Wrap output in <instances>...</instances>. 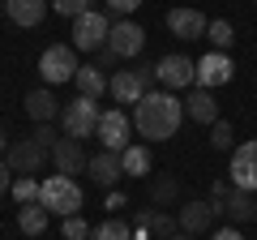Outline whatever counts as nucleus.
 <instances>
[{
    "label": "nucleus",
    "mask_w": 257,
    "mask_h": 240,
    "mask_svg": "<svg viewBox=\"0 0 257 240\" xmlns=\"http://www.w3.org/2000/svg\"><path fill=\"white\" fill-rule=\"evenodd\" d=\"M180 120H184V103L176 99L172 90H146L138 99V107H133V129H138V138H146V142L176 138Z\"/></svg>",
    "instance_id": "obj_1"
},
{
    "label": "nucleus",
    "mask_w": 257,
    "mask_h": 240,
    "mask_svg": "<svg viewBox=\"0 0 257 240\" xmlns=\"http://www.w3.org/2000/svg\"><path fill=\"white\" fill-rule=\"evenodd\" d=\"M39 206H43L47 214H60V219H69V214L82 210V185H77L73 176H47V180H39Z\"/></svg>",
    "instance_id": "obj_2"
},
{
    "label": "nucleus",
    "mask_w": 257,
    "mask_h": 240,
    "mask_svg": "<svg viewBox=\"0 0 257 240\" xmlns=\"http://www.w3.org/2000/svg\"><path fill=\"white\" fill-rule=\"evenodd\" d=\"M77 47L73 43H52L43 56H39V77H43V86H60V82H73L77 73Z\"/></svg>",
    "instance_id": "obj_3"
},
{
    "label": "nucleus",
    "mask_w": 257,
    "mask_h": 240,
    "mask_svg": "<svg viewBox=\"0 0 257 240\" xmlns=\"http://www.w3.org/2000/svg\"><path fill=\"white\" fill-rule=\"evenodd\" d=\"M99 116L103 111L94 107V99H82L77 94L73 103H64L60 107V129H64V138H94V129H99Z\"/></svg>",
    "instance_id": "obj_4"
},
{
    "label": "nucleus",
    "mask_w": 257,
    "mask_h": 240,
    "mask_svg": "<svg viewBox=\"0 0 257 240\" xmlns=\"http://www.w3.org/2000/svg\"><path fill=\"white\" fill-rule=\"evenodd\" d=\"M155 77L163 82V90H189V86H197V60H189L184 52H172L155 65Z\"/></svg>",
    "instance_id": "obj_5"
},
{
    "label": "nucleus",
    "mask_w": 257,
    "mask_h": 240,
    "mask_svg": "<svg viewBox=\"0 0 257 240\" xmlns=\"http://www.w3.org/2000/svg\"><path fill=\"white\" fill-rule=\"evenodd\" d=\"M107 30H111L107 13H99V9H86L82 18L73 22V47H77V52H99V47L107 43Z\"/></svg>",
    "instance_id": "obj_6"
},
{
    "label": "nucleus",
    "mask_w": 257,
    "mask_h": 240,
    "mask_svg": "<svg viewBox=\"0 0 257 240\" xmlns=\"http://www.w3.org/2000/svg\"><path fill=\"white\" fill-rule=\"evenodd\" d=\"M47 159H52V155H47L39 142H30V138L9 142V150H5V163H9V172H13V176H35V172H43Z\"/></svg>",
    "instance_id": "obj_7"
},
{
    "label": "nucleus",
    "mask_w": 257,
    "mask_h": 240,
    "mask_svg": "<svg viewBox=\"0 0 257 240\" xmlns=\"http://www.w3.org/2000/svg\"><path fill=\"white\" fill-rule=\"evenodd\" d=\"M231 189L257 193V138L240 142V146L231 150Z\"/></svg>",
    "instance_id": "obj_8"
},
{
    "label": "nucleus",
    "mask_w": 257,
    "mask_h": 240,
    "mask_svg": "<svg viewBox=\"0 0 257 240\" xmlns=\"http://www.w3.org/2000/svg\"><path fill=\"white\" fill-rule=\"evenodd\" d=\"M107 47L120 56V60H133V56H142V47H146V30H142L133 18H120L116 26L107 30Z\"/></svg>",
    "instance_id": "obj_9"
},
{
    "label": "nucleus",
    "mask_w": 257,
    "mask_h": 240,
    "mask_svg": "<svg viewBox=\"0 0 257 240\" xmlns=\"http://www.w3.org/2000/svg\"><path fill=\"white\" fill-rule=\"evenodd\" d=\"M94 138L103 142V150H128L133 142H128V116L120 107H111V111H103L99 116V129H94Z\"/></svg>",
    "instance_id": "obj_10"
},
{
    "label": "nucleus",
    "mask_w": 257,
    "mask_h": 240,
    "mask_svg": "<svg viewBox=\"0 0 257 240\" xmlns=\"http://www.w3.org/2000/svg\"><path fill=\"white\" fill-rule=\"evenodd\" d=\"M52 163H56V172H60V176H77V172L90 167V155H86V146L77 138H60L52 146Z\"/></svg>",
    "instance_id": "obj_11"
},
{
    "label": "nucleus",
    "mask_w": 257,
    "mask_h": 240,
    "mask_svg": "<svg viewBox=\"0 0 257 240\" xmlns=\"http://www.w3.org/2000/svg\"><path fill=\"white\" fill-rule=\"evenodd\" d=\"M214 219H219V210L210 206V197H206V202H184L180 214H176L180 231H189V236H202V231H210Z\"/></svg>",
    "instance_id": "obj_12"
},
{
    "label": "nucleus",
    "mask_w": 257,
    "mask_h": 240,
    "mask_svg": "<svg viewBox=\"0 0 257 240\" xmlns=\"http://www.w3.org/2000/svg\"><path fill=\"white\" fill-rule=\"evenodd\" d=\"M231 82V56L227 52H210L197 60V86L202 90H214V86H227Z\"/></svg>",
    "instance_id": "obj_13"
},
{
    "label": "nucleus",
    "mask_w": 257,
    "mask_h": 240,
    "mask_svg": "<svg viewBox=\"0 0 257 240\" xmlns=\"http://www.w3.org/2000/svg\"><path fill=\"white\" fill-rule=\"evenodd\" d=\"M206 26H210V18L202 9H172L167 13V30L176 39H206Z\"/></svg>",
    "instance_id": "obj_14"
},
{
    "label": "nucleus",
    "mask_w": 257,
    "mask_h": 240,
    "mask_svg": "<svg viewBox=\"0 0 257 240\" xmlns=\"http://www.w3.org/2000/svg\"><path fill=\"white\" fill-rule=\"evenodd\" d=\"M86 172H90V180H94L99 189H107V193H111V189L120 185L124 167H120V155H116V150H99V155L90 159V167H86Z\"/></svg>",
    "instance_id": "obj_15"
},
{
    "label": "nucleus",
    "mask_w": 257,
    "mask_h": 240,
    "mask_svg": "<svg viewBox=\"0 0 257 240\" xmlns=\"http://www.w3.org/2000/svg\"><path fill=\"white\" fill-rule=\"evenodd\" d=\"M180 103H184V116H189L193 125H214V120H219V99H214L210 90H202V86H193L189 99H180Z\"/></svg>",
    "instance_id": "obj_16"
},
{
    "label": "nucleus",
    "mask_w": 257,
    "mask_h": 240,
    "mask_svg": "<svg viewBox=\"0 0 257 240\" xmlns=\"http://www.w3.org/2000/svg\"><path fill=\"white\" fill-rule=\"evenodd\" d=\"M107 94H111L116 103H133V107H138V99L146 94V86L138 82V73H133V69H116V73L107 77Z\"/></svg>",
    "instance_id": "obj_17"
},
{
    "label": "nucleus",
    "mask_w": 257,
    "mask_h": 240,
    "mask_svg": "<svg viewBox=\"0 0 257 240\" xmlns=\"http://www.w3.org/2000/svg\"><path fill=\"white\" fill-rule=\"evenodd\" d=\"M26 116L35 120V125H52V120L60 116V103H56L52 86H39V90L26 94Z\"/></svg>",
    "instance_id": "obj_18"
},
{
    "label": "nucleus",
    "mask_w": 257,
    "mask_h": 240,
    "mask_svg": "<svg viewBox=\"0 0 257 240\" xmlns=\"http://www.w3.org/2000/svg\"><path fill=\"white\" fill-rule=\"evenodd\" d=\"M138 227H142V231H150V236H159V240H172L176 231H180V223H176L167 210H155V206H146V210H138Z\"/></svg>",
    "instance_id": "obj_19"
},
{
    "label": "nucleus",
    "mask_w": 257,
    "mask_h": 240,
    "mask_svg": "<svg viewBox=\"0 0 257 240\" xmlns=\"http://www.w3.org/2000/svg\"><path fill=\"white\" fill-rule=\"evenodd\" d=\"M5 13L13 26H39L47 13V0H5Z\"/></svg>",
    "instance_id": "obj_20"
},
{
    "label": "nucleus",
    "mask_w": 257,
    "mask_h": 240,
    "mask_svg": "<svg viewBox=\"0 0 257 240\" xmlns=\"http://www.w3.org/2000/svg\"><path fill=\"white\" fill-rule=\"evenodd\" d=\"M73 86H77L82 99H94V103L107 94V77H103V69H94V65H82V69H77V73H73Z\"/></svg>",
    "instance_id": "obj_21"
},
{
    "label": "nucleus",
    "mask_w": 257,
    "mask_h": 240,
    "mask_svg": "<svg viewBox=\"0 0 257 240\" xmlns=\"http://www.w3.org/2000/svg\"><path fill=\"white\" fill-rule=\"evenodd\" d=\"M223 214H227L231 223H253L257 219V197L244 193V189H231L227 202H223Z\"/></svg>",
    "instance_id": "obj_22"
},
{
    "label": "nucleus",
    "mask_w": 257,
    "mask_h": 240,
    "mask_svg": "<svg viewBox=\"0 0 257 240\" xmlns=\"http://www.w3.org/2000/svg\"><path fill=\"white\" fill-rule=\"evenodd\" d=\"M47 223H52V214H47L39 202H30V206H22V210H18V227H22V236H43Z\"/></svg>",
    "instance_id": "obj_23"
},
{
    "label": "nucleus",
    "mask_w": 257,
    "mask_h": 240,
    "mask_svg": "<svg viewBox=\"0 0 257 240\" xmlns=\"http://www.w3.org/2000/svg\"><path fill=\"white\" fill-rule=\"evenodd\" d=\"M120 167H124V176H150V146H133L120 150Z\"/></svg>",
    "instance_id": "obj_24"
},
{
    "label": "nucleus",
    "mask_w": 257,
    "mask_h": 240,
    "mask_svg": "<svg viewBox=\"0 0 257 240\" xmlns=\"http://www.w3.org/2000/svg\"><path fill=\"white\" fill-rule=\"evenodd\" d=\"M206 39H210L214 52H227L231 39H236V30H231V22H210V26H206Z\"/></svg>",
    "instance_id": "obj_25"
},
{
    "label": "nucleus",
    "mask_w": 257,
    "mask_h": 240,
    "mask_svg": "<svg viewBox=\"0 0 257 240\" xmlns=\"http://www.w3.org/2000/svg\"><path fill=\"white\" fill-rule=\"evenodd\" d=\"M90 236H94V240H133V231H128L124 219H107V223H99Z\"/></svg>",
    "instance_id": "obj_26"
},
{
    "label": "nucleus",
    "mask_w": 257,
    "mask_h": 240,
    "mask_svg": "<svg viewBox=\"0 0 257 240\" xmlns=\"http://www.w3.org/2000/svg\"><path fill=\"white\" fill-rule=\"evenodd\" d=\"M13 197H18L22 206H30V202H39V180L35 176H18V180H13V189H9Z\"/></svg>",
    "instance_id": "obj_27"
},
{
    "label": "nucleus",
    "mask_w": 257,
    "mask_h": 240,
    "mask_svg": "<svg viewBox=\"0 0 257 240\" xmlns=\"http://www.w3.org/2000/svg\"><path fill=\"white\" fill-rule=\"evenodd\" d=\"M176 197H180V185H176L172 176H163V180H155V185H150V202L167 206V202H176Z\"/></svg>",
    "instance_id": "obj_28"
},
{
    "label": "nucleus",
    "mask_w": 257,
    "mask_h": 240,
    "mask_svg": "<svg viewBox=\"0 0 257 240\" xmlns=\"http://www.w3.org/2000/svg\"><path fill=\"white\" fill-rule=\"evenodd\" d=\"M60 236L64 240H86V236H90V223H86L82 214H69V219L60 223Z\"/></svg>",
    "instance_id": "obj_29"
},
{
    "label": "nucleus",
    "mask_w": 257,
    "mask_h": 240,
    "mask_svg": "<svg viewBox=\"0 0 257 240\" xmlns=\"http://www.w3.org/2000/svg\"><path fill=\"white\" fill-rule=\"evenodd\" d=\"M231 138H236V133H231V125L219 116V120L210 125V146H214V150H231Z\"/></svg>",
    "instance_id": "obj_30"
},
{
    "label": "nucleus",
    "mask_w": 257,
    "mask_h": 240,
    "mask_svg": "<svg viewBox=\"0 0 257 240\" xmlns=\"http://www.w3.org/2000/svg\"><path fill=\"white\" fill-rule=\"evenodd\" d=\"M52 9L60 13V18H73V22H77L86 9H90V0H52Z\"/></svg>",
    "instance_id": "obj_31"
},
{
    "label": "nucleus",
    "mask_w": 257,
    "mask_h": 240,
    "mask_svg": "<svg viewBox=\"0 0 257 240\" xmlns=\"http://www.w3.org/2000/svg\"><path fill=\"white\" fill-rule=\"evenodd\" d=\"M30 142H39V146H43L47 155H52V146L60 142V133H56L52 125H35V133H30Z\"/></svg>",
    "instance_id": "obj_32"
},
{
    "label": "nucleus",
    "mask_w": 257,
    "mask_h": 240,
    "mask_svg": "<svg viewBox=\"0 0 257 240\" xmlns=\"http://www.w3.org/2000/svg\"><path fill=\"white\" fill-rule=\"evenodd\" d=\"M227 193H231L227 180H214V189H210V206H214L219 214H223V202H227Z\"/></svg>",
    "instance_id": "obj_33"
},
{
    "label": "nucleus",
    "mask_w": 257,
    "mask_h": 240,
    "mask_svg": "<svg viewBox=\"0 0 257 240\" xmlns=\"http://www.w3.org/2000/svg\"><path fill=\"white\" fill-rule=\"evenodd\" d=\"M133 73H138V82L146 86V90H155V82H159V77H155V65H138Z\"/></svg>",
    "instance_id": "obj_34"
},
{
    "label": "nucleus",
    "mask_w": 257,
    "mask_h": 240,
    "mask_svg": "<svg viewBox=\"0 0 257 240\" xmlns=\"http://www.w3.org/2000/svg\"><path fill=\"white\" fill-rule=\"evenodd\" d=\"M138 5H142V0H107V9H111V13H120V18H128Z\"/></svg>",
    "instance_id": "obj_35"
},
{
    "label": "nucleus",
    "mask_w": 257,
    "mask_h": 240,
    "mask_svg": "<svg viewBox=\"0 0 257 240\" xmlns=\"http://www.w3.org/2000/svg\"><path fill=\"white\" fill-rule=\"evenodd\" d=\"M116 60H120V56L111 52L107 43H103V47H99V60H94V69H111V65H116Z\"/></svg>",
    "instance_id": "obj_36"
},
{
    "label": "nucleus",
    "mask_w": 257,
    "mask_h": 240,
    "mask_svg": "<svg viewBox=\"0 0 257 240\" xmlns=\"http://www.w3.org/2000/svg\"><path fill=\"white\" fill-rule=\"evenodd\" d=\"M9 189H13V172H9V163L0 159V197L9 193Z\"/></svg>",
    "instance_id": "obj_37"
},
{
    "label": "nucleus",
    "mask_w": 257,
    "mask_h": 240,
    "mask_svg": "<svg viewBox=\"0 0 257 240\" xmlns=\"http://www.w3.org/2000/svg\"><path fill=\"white\" fill-rule=\"evenodd\" d=\"M210 240H244V236H240V227H219Z\"/></svg>",
    "instance_id": "obj_38"
},
{
    "label": "nucleus",
    "mask_w": 257,
    "mask_h": 240,
    "mask_svg": "<svg viewBox=\"0 0 257 240\" xmlns=\"http://www.w3.org/2000/svg\"><path fill=\"white\" fill-rule=\"evenodd\" d=\"M120 206H124V197H120L116 189H111V193H107V210H120Z\"/></svg>",
    "instance_id": "obj_39"
},
{
    "label": "nucleus",
    "mask_w": 257,
    "mask_h": 240,
    "mask_svg": "<svg viewBox=\"0 0 257 240\" xmlns=\"http://www.w3.org/2000/svg\"><path fill=\"white\" fill-rule=\"evenodd\" d=\"M5 150H9V133H5V125H0V159H5Z\"/></svg>",
    "instance_id": "obj_40"
},
{
    "label": "nucleus",
    "mask_w": 257,
    "mask_h": 240,
    "mask_svg": "<svg viewBox=\"0 0 257 240\" xmlns=\"http://www.w3.org/2000/svg\"><path fill=\"white\" fill-rule=\"evenodd\" d=\"M172 240H197V236H189V231H176V236Z\"/></svg>",
    "instance_id": "obj_41"
},
{
    "label": "nucleus",
    "mask_w": 257,
    "mask_h": 240,
    "mask_svg": "<svg viewBox=\"0 0 257 240\" xmlns=\"http://www.w3.org/2000/svg\"><path fill=\"white\" fill-rule=\"evenodd\" d=\"M26 240H39V236H26Z\"/></svg>",
    "instance_id": "obj_42"
},
{
    "label": "nucleus",
    "mask_w": 257,
    "mask_h": 240,
    "mask_svg": "<svg viewBox=\"0 0 257 240\" xmlns=\"http://www.w3.org/2000/svg\"><path fill=\"white\" fill-rule=\"evenodd\" d=\"M0 5H5V0H0Z\"/></svg>",
    "instance_id": "obj_43"
}]
</instances>
